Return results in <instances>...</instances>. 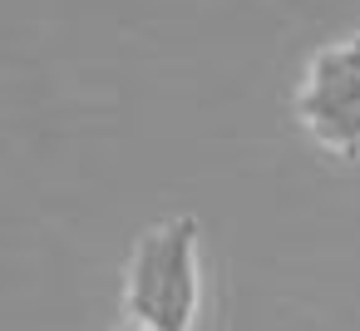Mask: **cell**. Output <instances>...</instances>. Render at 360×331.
Wrapping results in <instances>:
<instances>
[{
  "label": "cell",
  "instance_id": "6da1fadb",
  "mask_svg": "<svg viewBox=\"0 0 360 331\" xmlns=\"http://www.w3.org/2000/svg\"><path fill=\"white\" fill-rule=\"evenodd\" d=\"M198 301H202L198 218L183 213L139 237L124 277V306L143 331H193Z\"/></svg>",
  "mask_w": 360,
  "mask_h": 331
},
{
  "label": "cell",
  "instance_id": "3957f363",
  "mask_svg": "<svg viewBox=\"0 0 360 331\" xmlns=\"http://www.w3.org/2000/svg\"><path fill=\"white\" fill-rule=\"evenodd\" d=\"M124 331H143V326H124Z\"/></svg>",
  "mask_w": 360,
  "mask_h": 331
},
{
  "label": "cell",
  "instance_id": "7a4b0ae2",
  "mask_svg": "<svg viewBox=\"0 0 360 331\" xmlns=\"http://www.w3.org/2000/svg\"><path fill=\"white\" fill-rule=\"evenodd\" d=\"M296 119L326 154L360 163V30L316 50L296 89Z\"/></svg>",
  "mask_w": 360,
  "mask_h": 331
}]
</instances>
